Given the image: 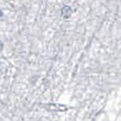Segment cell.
<instances>
[{"instance_id": "cell-2", "label": "cell", "mask_w": 121, "mask_h": 121, "mask_svg": "<svg viewBox=\"0 0 121 121\" xmlns=\"http://www.w3.org/2000/svg\"><path fill=\"white\" fill-rule=\"evenodd\" d=\"M2 49H3V43L0 41V51H1Z\"/></svg>"}, {"instance_id": "cell-1", "label": "cell", "mask_w": 121, "mask_h": 121, "mask_svg": "<svg viewBox=\"0 0 121 121\" xmlns=\"http://www.w3.org/2000/svg\"><path fill=\"white\" fill-rule=\"evenodd\" d=\"M72 15V8L69 6H64L61 8V16L62 17L65 18V19H68V18L71 17Z\"/></svg>"}, {"instance_id": "cell-3", "label": "cell", "mask_w": 121, "mask_h": 121, "mask_svg": "<svg viewBox=\"0 0 121 121\" xmlns=\"http://www.w3.org/2000/svg\"><path fill=\"white\" fill-rule=\"evenodd\" d=\"M3 16H4V13H3V11L0 9V17H3Z\"/></svg>"}]
</instances>
